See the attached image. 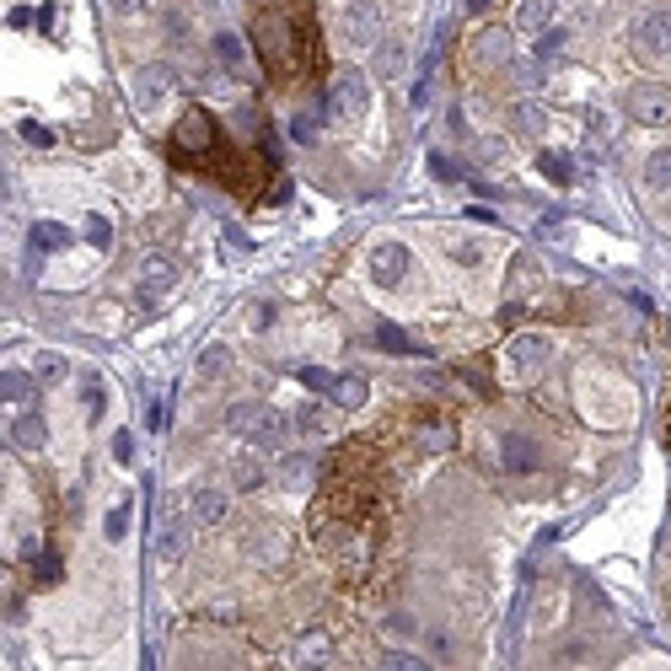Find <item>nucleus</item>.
Returning a JSON list of instances; mask_svg holds the SVG:
<instances>
[{
  "label": "nucleus",
  "mask_w": 671,
  "mask_h": 671,
  "mask_svg": "<svg viewBox=\"0 0 671 671\" xmlns=\"http://www.w3.org/2000/svg\"><path fill=\"white\" fill-rule=\"evenodd\" d=\"M429 173H435V178H446V183H457V167H451V162H446V156H440V151H435V156H429Z\"/></svg>",
  "instance_id": "a18cd8bd"
},
{
  "label": "nucleus",
  "mask_w": 671,
  "mask_h": 671,
  "mask_svg": "<svg viewBox=\"0 0 671 671\" xmlns=\"http://www.w3.org/2000/svg\"><path fill=\"white\" fill-rule=\"evenodd\" d=\"M274 484L280 488H291V494H301L306 484H311V457H280V468H274Z\"/></svg>",
  "instance_id": "2eb2a0df"
},
{
  "label": "nucleus",
  "mask_w": 671,
  "mask_h": 671,
  "mask_svg": "<svg viewBox=\"0 0 671 671\" xmlns=\"http://www.w3.org/2000/svg\"><path fill=\"white\" fill-rule=\"evenodd\" d=\"M232 484H237V488L269 484V468H263V462H252V457H237V462H232Z\"/></svg>",
  "instance_id": "c85d7f7f"
},
{
  "label": "nucleus",
  "mask_w": 671,
  "mask_h": 671,
  "mask_svg": "<svg viewBox=\"0 0 671 671\" xmlns=\"http://www.w3.org/2000/svg\"><path fill=\"white\" fill-rule=\"evenodd\" d=\"M333 429H339V419L322 403H306L301 414H296V435H333Z\"/></svg>",
  "instance_id": "4be33fe9"
},
{
  "label": "nucleus",
  "mask_w": 671,
  "mask_h": 671,
  "mask_svg": "<svg viewBox=\"0 0 671 671\" xmlns=\"http://www.w3.org/2000/svg\"><path fill=\"white\" fill-rule=\"evenodd\" d=\"M366 398H370L366 376H339V381H333V403H339V409H360Z\"/></svg>",
  "instance_id": "393cba45"
},
{
  "label": "nucleus",
  "mask_w": 671,
  "mask_h": 671,
  "mask_svg": "<svg viewBox=\"0 0 671 671\" xmlns=\"http://www.w3.org/2000/svg\"><path fill=\"white\" fill-rule=\"evenodd\" d=\"M419 440H425L429 451H446V446H451V425H425V435H419Z\"/></svg>",
  "instance_id": "ea45409f"
},
{
  "label": "nucleus",
  "mask_w": 671,
  "mask_h": 671,
  "mask_svg": "<svg viewBox=\"0 0 671 671\" xmlns=\"http://www.w3.org/2000/svg\"><path fill=\"white\" fill-rule=\"evenodd\" d=\"M113 457H119V462H134V435H129V429L113 435Z\"/></svg>",
  "instance_id": "37998d69"
},
{
  "label": "nucleus",
  "mask_w": 671,
  "mask_h": 671,
  "mask_svg": "<svg viewBox=\"0 0 671 671\" xmlns=\"http://www.w3.org/2000/svg\"><path fill=\"white\" fill-rule=\"evenodd\" d=\"M108 11H113V16H140L145 0H108Z\"/></svg>",
  "instance_id": "49530a36"
},
{
  "label": "nucleus",
  "mask_w": 671,
  "mask_h": 671,
  "mask_svg": "<svg viewBox=\"0 0 671 671\" xmlns=\"http://www.w3.org/2000/svg\"><path fill=\"white\" fill-rule=\"evenodd\" d=\"M226 510H232L226 488H199V494H193V521H199V527H221Z\"/></svg>",
  "instance_id": "4468645a"
},
{
  "label": "nucleus",
  "mask_w": 671,
  "mask_h": 671,
  "mask_svg": "<svg viewBox=\"0 0 671 671\" xmlns=\"http://www.w3.org/2000/svg\"><path fill=\"white\" fill-rule=\"evenodd\" d=\"M543 173H548L553 183H569V178H575V162H564V156L548 151V156H543Z\"/></svg>",
  "instance_id": "e433bc0d"
},
{
  "label": "nucleus",
  "mask_w": 671,
  "mask_h": 671,
  "mask_svg": "<svg viewBox=\"0 0 671 671\" xmlns=\"http://www.w3.org/2000/svg\"><path fill=\"white\" fill-rule=\"evenodd\" d=\"M103 409H108V387L97 376H81V414L86 419H103Z\"/></svg>",
  "instance_id": "bb28decb"
},
{
  "label": "nucleus",
  "mask_w": 671,
  "mask_h": 671,
  "mask_svg": "<svg viewBox=\"0 0 671 671\" xmlns=\"http://www.w3.org/2000/svg\"><path fill=\"white\" fill-rule=\"evenodd\" d=\"M0 392H5V403H33V376L27 370H5L0 376Z\"/></svg>",
  "instance_id": "7c9ffc66"
},
{
  "label": "nucleus",
  "mask_w": 671,
  "mask_h": 671,
  "mask_svg": "<svg viewBox=\"0 0 671 671\" xmlns=\"http://www.w3.org/2000/svg\"><path fill=\"white\" fill-rule=\"evenodd\" d=\"M129 92H134V108H162L167 103V92H173V70L167 64H140L134 70V81H129Z\"/></svg>",
  "instance_id": "6e6552de"
},
{
  "label": "nucleus",
  "mask_w": 671,
  "mask_h": 671,
  "mask_svg": "<svg viewBox=\"0 0 671 671\" xmlns=\"http://www.w3.org/2000/svg\"><path fill=\"white\" fill-rule=\"evenodd\" d=\"M366 269H370V280L381 285V291H398L403 280H409V269H414V252L403 242H376L370 247V258H366Z\"/></svg>",
  "instance_id": "7ed1b4c3"
},
{
  "label": "nucleus",
  "mask_w": 671,
  "mask_h": 671,
  "mask_svg": "<svg viewBox=\"0 0 671 671\" xmlns=\"http://www.w3.org/2000/svg\"><path fill=\"white\" fill-rule=\"evenodd\" d=\"M322 113H328V108H306V113H296V123H291V134H296V145H306V140H317V129H322Z\"/></svg>",
  "instance_id": "473e14b6"
},
{
  "label": "nucleus",
  "mask_w": 671,
  "mask_h": 671,
  "mask_svg": "<svg viewBox=\"0 0 671 671\" xmlns=\"http://www.w3.org/2000/svg\"><path fill=\"white\" fill-rule=\"evenodd\" d=\"M398 70H403V49H398V44H376V75L392 81Z\"/></svg>",
  "instance_id": "72a5a7b5"
},
{
  "label": "nucleus",
  "mask_w": 671,
  "mask_h": 671,
  "mask_svg": "<svg viewBox=\"0 0 671 671\" xmlns=\"http://www.w3.org/2000/svg\"><path fill=\"white\" fill-rule=\"evenodd\" d=\"M226 366H232V350H226V344H210V350L199 355V370H193V376H199L204 387H215V381L226 376Z\"/></svg>",
  "instance_id": "aec40b11"
},
{
  "label": "nucleus",
  "mask_w": 671,
  "mask_h": 671,
  "mask_svg": "<svg viewBox=\"0 0 671 671\" xmlns=\"http://www.w3.org/2000/svg\"><path fill=\"white\" fill-rule=\"evenodd\" d=\"M215 54H221V64H226V70H242V64H247V44H242V33L221 27V33H215Z\"/></svg>",
  "instance_id": "b1692460"
},
{
  "label": "nucleus",
  "mask_w": 671,
  "mask_h": 671,
  "mask_svg": "<svg viewBox=\"0 0 671 671\" xmlns=\"http://www.w3.org/2000/svg\"><path fill=\"white\" fill-rule=\"evenodd\" d=\"M11 446H16V451H44V446H49V425H44V414H33V409H27V414H16V419H11Z\"/></svg>",
  "instance_id": "9b49d317"
},
{
  "label": "nucleus",
  "mask_w": 671,
  "mask_h": 671,
  "mask_svg": "<svg viewBox=\"0 0 671 671\" xmlns=\"http://www.w3.org/2000/svg\"><path fill=\"white\" fill-rule=\"evenodd\" d=\"M81 232H86V242L97 247V252H108V247H113V221H108V215H86V226H81Z\"/></svg>",
  "instance_id": "2f4dec72"
},
{
  "label": "nucleus",
  "mask_w": 671,
  "mask_h": 671,
  "mask_svg": "<svg viewBox=\"0 0 671 671\" xmlns=\"http://www.w3.org/2000/svg\"><path fill=\"white\" fill-rule=\"evenodd\" d=\"M269 322H274V306H269V301H252V306H247V328H252V333H263Z\"/></svg>",
  "instance_id": "58836bf2"
},
{
  "label": "nucleus",
  "mask_w": 671,
  "mask_h": 671,
  "mask_svg": "<svg viewBox=\"0 0 671 671\" xmlns=\"http://www.w3.org/2000/svg\"><path fill=\"white\" fill-rule=\"evenodd\" d=\"M22 140H33V145H54V134H49L44 123H22Z\"/></svg>",
  "instance_id": "c03bdc74"
},
{
  "label": "nucleus",
  "mask_w": 671,
  "mask_h": 671,
  "mask_svg": "<svg viewBox=\"0 0 671 671\" xmlns=\"http://www.w3.org/2000/svg\"><path fill=\"white\" fill-rule=\"evenodd\" d=\"M173 285H178V263H173V258H162V252H156V258H145V263L134 269V296H140L145 306L162 301Z\"/></svg>",
  "instance_id": "423d86ee"
},
{
  "label": "nucleus",
  "mask_w": 671,
  "mask_h": 671,
  "mask_svg": "<svg viewBox=\"0 0 671 671\" xmlns=\"http://www.w3.org/2000/svg\"><path fill=\"white\" fill-rule=\"evenodd\" d=\"M376 344H381V350H414V344H409V333H403V328H387V322L376 328Z\"/></svg>",
  "instance_id": "4c0bfd02"
},
{
  "label": "nucleus",
  "mask_w": 671,
  "mask_h": 671,
  "mask_svg": "<svg viewBox=\"0 0 671 671\" xmlns=\"http://www.w3.org/2000/svg\"><path fill=\"white\" fill-rule=\"evenodd\" d=\"M510 473H521V468H532L538 462V451H532V440H521V435H505V457H499Z\"/></svg>",
  "instance_id": "cd10ccee"
},
{
  "label": "nucleus",
  "mask_w": 671,
  "mask_h": 671,
  "mask_svg": "<svg viewBox=\"0 0 671 671\" xmlns=\"http://www.w3.org/2000/svg\"><path fill=\"white\" fill-rule=\"evenodd\" d=\"M247 553H252L258 564H280V558H285V538H280L274 527H258V538L247 543Z\"/></svg>",
  "instance_id": "5701e85b"
},
{
  "label": "nucleus",
  "mask_w": 671,
  "mask_h": 671,
  "mask_svg": "<svg viewBox=\"0 0 671 671\" xmlns=\"http://www.w3.org/2000/svg\"><path fill=\"white\" fill-rule=\"evenodd\" d=\"M263 409H269V403H237V409L226 414V435H237V440H247V435L258 429V419H263Z\"/></svg>",
  "instance_id": "412c9836"
},
{
  "label": "nucleus",
  "mask_w": 671,
  "mask_h": 671,
  "mask_svg": "<svg viewBox=\"0 0 671 671\" xmlns=\"http://www.w3.org/2000/svg\"><path fill=\"white\" fill-rule=\"evenodd\" d=\"M366 108H370V75L344 70V75L333 81V92H328V113H333V119H360Z\"/></svg>",
  "instance_id": "20e7f679"
},
{
  "label": "nucleus",
  "mask_w": 671,
  "mask_h": 671,
  "mask_svg": "<svg viewBox=\"0 0 671 671\" xmlns=\"http://www.w3.org/2000/svg\"><path fill=\"white\" fill-rule=\"evenodd\" d=\"M178 145H188V151H204L210 145V119L199 113V108H188L183 123H178Z\"/></svg>",
  "instance_id": "6ab92c4d"
},
{
  "label": "nucleus",
  "mask_w": 671,
  "mask_h": 671,
  "mask_svg": "<svg viewBox=\"0 0 671 671\" xmlns=\"http://www.w3.org/2000/svg\"><path fill=\"white\" fill-rule=\"evenodd\" d=\"M548 360H553V339H548V333H516V339L505 344V376H510V381H532V376H543Z\"/></svg>",
  "instance_id": "f257e3e1"
},
{
  "label": "nucleus",
  "mask_w": 671,
  "mask_h": 671,
  "mask_svg": "<svg viewBox=\"0 0 671 671\" xmlns=\"http://www.w3.org/2000/svg\"><path fill=\"white\" fill-rule=\"evenodd\" d=\"M123 527H129V499H119V505L108 510V538H123Z\"/></svg>",
  "instance_id": "79ce46f5"
},
{
  "label": "nucleus",
  "mask_w": 671,
  "mask_h": 671,
  "mask_svg": "<svg viewBox=\"0 0 671 671\" xmlns=\"http://www.w3.org/2000/svg\"><path fill=\"white\" fill-rule=\"evenodd\" d=\"M301 381H306V387H311V392H333V381H339V376H328V370L306 366V370H301Z\"/></svg>",
  "instance_id": "a19ab883"
},
{
  "label": "nucleus",
  "mask_w": 671,
  "mask_h": 671,
  "mask_svg": "<svg viewBox=\"0 0 671 671\" xmlns=\"http://www.w3.org/2000/svg\"><path fill=\"white\" fill-rule=\"evenodd\" d=\"M510 119H516V129H521L527 140H543V129H548V113H543V103H532V97H521Z\"/></svg>",
  "instance_id": "f3484780"
},
{
  "label": "nucleus",
  "mask_w": 671,
  "mask_h": 671,
  "mask_svg": "<svg viewBox=\"0 0 671 671\" xmlns=\"http://www.w3.org/2000/svg\"><path fill=\"white\" fill-rule=\"evenodd\" d=\"M291 419H285V414H274V409H263V419H258V429H252V435H247V446H258V451H269V446H285V440H291Z\"/></svg>",
  "instance_id": "ddd939ff"
},
{
  "label": "nucleus",
  "mask_w": 671,
  "mask_h": 671,
  "mask_svg": "<svg viewBox=\"0 0 671 671\" xmlns=\"http://www.w3.org/2000/svg\"><path fill=\"white\" fill-rule=\"evenodd\" d=\"M344 33L355 49H376L381 44V5L376 0H350L344 5Z\"/></svg>",
  "instance_id": "0eeeda50"
},
{
  "label": "nucleus",
  "mask_w": 671,
  "mask_h": 671,
  "mask_svg": "<svg viewBox=\"0 0 671 671\" xmlns=\"http://www.w3.org/2000/svg\"><path fill=\"white\" fill-rule=\"evenodd\" d=\"M328 656H333V639L317 628V634H301V645H296V666H328Z\"/></svg>",
  "instance_id": "a211bd4d"
},
{
  "label": "nucleus",
  "mask_w": 671,
  "mask_h": 671,
  "mask_svg": "<svg viewBox=\"0 0 671 671\" xmlns=\"http://www.w3.org/2000/svg\"><path fill=\"white\" fill-rule=\"evenodd\" d=\"M38 580H44V586L60 580V558H38Z\"/></svg>",
  "instance_id": "de8ad7c7"
},
{
  "label": "nucleus",
  "mask_w": 671,
  "mask_h": 671,
  "mask_svg": "<svg viewBox=\"0 0 671 671\" xmlns=\"http://www.w3.org/2000/svg\"><path fill=\"white\" fill-rule=\"evenodd\" d=\"M553 16H558V0H521L516 5V33L521 38H538V33H548Z\"/></svg>",
  "instance_id": "9d476101"
},
{
  "label": "nucleus",
  "mask_w": 671,
  "mask_h": 671,
  "mask_svg": "<svg viewBox=\"0 0 671 671\" xmlns=\"http://www.w3.org/2000/svg\"><path fill=\"white\" fill-rule=\"evenodd\" d=\"M446 252H451L457 263H479V258H484V242H473V237H451Z\"/></svg>",
  "instance_id": "c9c22d12"
},
{
  "label": "nucleus",
  "mask_w": 671,
  "mask_h": 671,
  "mask_svg": "<svg viewBox=\"0 0 671 671\" xmlns=\"http://www.w3.org/2000/svg\"><path fill=\"white\" fill-rule=\"evenodd\" d=\"M33 376H38V381H64V376H70V360H64L60 350H44V355L33 360Z\"/></svg>",
  "instance_id": "c756f323"
},
{
  "label": "nucleus",
  "mask_w": 671,
  "mask_h": 671,
  "mask_svg": "<svg viewBox=\"0 0 671 671\" xmlns=\"http://www.w3.org/2000/svg\"><path fill=\"white\" fill-rule=\"evenodd\" d=\"M564 44H569V33H564V27H558V22H553L548 33H538V60L548 64L553 54H558V49H564Z\"/></svg>",
  "instance_id": "f704fd0d"
},
{
  "label": "nucleus",
  "mask_w": 671,
  "mask_h": 671,
  "mask_svg": "<svg viewBox=\"0 0 671 671\" xmlns=\"http://www.w3.org/2000/svg\"><path fill=\"white\" fill-rule=\"evenodd\" d=\"M510 44H516V27H479L473 44H468V54L479 64H505L510 60Z\"/></svg>",
  "instance_id": "1a4fd4ad"
},
{
  "label": "nucleus",
  "mask_w": 671,
  "mask_h": 671,
  "mask_svg": "<svg viewBox=\"0 0 671 671\" xmlns=\"http://www.w3.org/2000/svg\"><path fill=\"white\" fill-rule=\"evenodd\" d=\"M623 108H628L634 123H666L671 119V86H661V81H634L623 92Z\"/></svg>",
  "instance_id": "f03ea898"
},
{
  "label": "nucleus",
  "mask_w": 671,
  "mask_h": 671,
  "mask_svg": "<svg viewBox=\"0 0 671 671\" xmlns=\"http://www.w3.org/2000/svg\"><path fill=\"white\" fill-rule=\"evenodd\" d=\"M628 44H634L639 60H661V54H671V11H645V16L634 22Z\"/></svg>",
  "instance_id": "39448f33"
},
{
  "label": "nucleus",
  "mask_w": 671,
  "mask_h": 671,
  "mask_svg": "<svg viewBox=\"0 0 671 671\" xmlns=\"http://www.w3.org/2000/svg\"><path fill=\"white\" fill-rule=\"evenodd\" d=\"M468 5H473V11H484V5H488V0H468Z\"/></svg>",
  "instance_id": "09e8293b"
},
{
  "label": "nucleus",
  "mask_w": 671,
  "mask_h": 671,
  "mask_svg": "<svg viewBox=\"0 0 671 671\" xmlns=\"http://www.w3.org/2000/svg\"><path fill=\"white\" fill-rule=\"evenodd\" d=\"M645 188L671 193V145H656V151L645 156Z\"/></svg>",
  "instance_id": "dca6fc26"
},
{
  "label": "nucleus",
  "mask_w": 671,
  "mask_h": 671,
  "mask_svg": "<svg viewBox=\"0 0 671 671\" xmlns=\"http://www.w3.org/2000/svg\"><path fill=\"white\" fill-rule=\"evenodd\" d=\"M193 527H199L193 516H167V521H162V538H156V553H162V558H183Z\"/></svg>",
  "instance_id": "f8f14e48"
},
{
  "label": "nucleus",
  "mask_w": 671,
  "mask_h": 671,
  "mask_svg": "<svg viewBox=\"0 0 671 671\" xmlns=\"http://www.w3.org/2000/svg\"><path fill=\"white\" fill-rule=\"evenodd\" d=\"M33 247L38 252H60V247H70V232L60 221H33Z\"/></svg>",
  "instance_id": "a878e982"
}]
</instances>
